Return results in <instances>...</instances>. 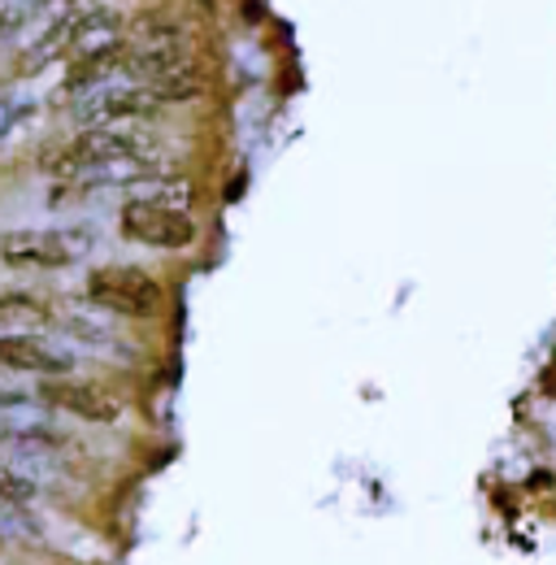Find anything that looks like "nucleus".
<instances>
[{
	"instance_id": "nucleus-1",
	"label": "nucleus",
	"mask_w": 556,
	"mask_h": 565,
	"mask_svg": "<svg viewBox=\"0 0 556 565\" xmlns=\"http://www.w3.org/2000/svg\"><path fill=\"white\" fill-rule=\"evenodd\" d=\"M44 170L66 188H131L161 174V143L143 127H96L78 131Z\"/></svg>"
},
{
	"instance_id": "nucleus-12",
	"label": "nucleus",
	"mask_w": 556,
	"mask_h": 565,
	"mask_svg": "<svg viewBox=\"0 0 556 565\" xmlns=\"http://www.w3.org/2000/svg\"><path fill=\"white\" fill-rule=\"evenodd\" d=\"M0 4H4V0H0Z\"/></svg>"
},
{
	"instance_id": "nucleus-9",
	"label": "nucleus",
	"mask_w": 556,
	"mask_h": 565,
	"mask_svg": "<svg viewBox=\"0 0 556 565\" xmlns=\"http://www.w3.org/2000/svg\"><path fill=\"white\" fill-rule=\"evenodd\" d=\"M31 495H35V483H31L22 470H13V466L0 461V500L22 504V500H31Z\"/></svg>"
},
{
	"instance_id": "nucleus-11",
	"label": "nucleus",
	"mask_w": 556,
	"mask_h": 565,
	"mask_svg": "<svg viewBox=\"0 0 556 565\" xmlns=\"http://www.w3.org/2000/svg\"><path fill=\"white\" fill-rule=\"evenodd\" d=\"M9 114H13V109H9V105H4V100H0V136H4V131H9V122H13V118H9Z\"/></svg>"
},
{
	"instance_id": "nucleus-4",
	"label": "nucleus",
	"mask_w": 556,
	"mask_h": 565,
	"mask_svg": "<svg viewBox=\"0 0 556 565\" xmlns=\"http://www.w3.org/2000/svg\"><path fill=\"white\" fill-rule=\"evenodd\" d=\"M87 300L118 318H152L161 305V282L139 266H100L87 275Z\"/></svg>"
},
{
	"instance_id": "nucleus-8",
	"label": "nucleus",
	"mask_w": 556,
	"mask_h": 565,
	"mask_svg": "<svg viewBox=\"0 0 556 565\" xmlns=\"http://www.w3.org/2000/svg\"><path fill=\"white\" fill-rule=\"evenodd\" d=\"M53 309L26 291H0V327L9 331H31V327H49Z\"/></svg>"
},
{
	"instance_id": "nucleus-2",
	"label": "nucleus",
	"mask_w": 556,
	"mask_h": 565,
	"mask_svg": "<svg viewBox=\"0 0 556 565\" xmlns=\"http://www.w3.org/2000/svg\"><path fill=\"white\" fill-rule=\"evenodd\" d=\"M161 109H165V100L148 83L118 78V83H105V87L78 96L74 100V122L83 131H96V127H143Z\"/></svg>"
},
{
	"instance_id": "nucleus-7",
	"label": "nucleus",
	"mask_w": 556,
	"mask_h": 565,
	"mask_svg": "<svg viewBox=\"0 0 556 565\" xmlns=\"http://www.w3.org/2000/svg\"><path fill=\"white\" fill-rule=\"evenodd\" d=\"M40 401L49 409H62L70 418H83V423H118L122 418V401L100 387V383H78V379H49L40 387Z\"/></svg>"
},
{
	"instance_id": "nucleus-6",
	"label": "nucleus",
	"mask_w": 556,
	"mask_h": 565,
	"mask_svg": "<svg viewBox=\"0 0 556 565\" xmlns=\"http://www.w3.org/2000/svg\"><path fill=\"white\" fill-rule=\"evenodd\" d=\"M0 365L18 370V374H44V379H62L74 370V353L66 344L35 335V331H4L0 335Z\"/></svg>"
},
{
	"instance_id": "nucleus-10",
	"label": "nucleus",
	"mask_w": 556,
	"mask_h": 565,
	"mask_svg": "<svg viewBox=\"0 0 556 565\" xmlns=\"http://www.w3.org/2000/svg\"><path fill=\"white\" fill-rule=\"evenodd\" d=\"M22 409H26V396L22 392H0V414L4 418H18Z\"/></svg>"
},
{
	"instance_id": "nucleus-3",
	"label": "nucleus",
	"mask_w": 556,
	"mask_h": 565,
	"mask_svg": "<svg viewBox=\"0 0 556 565\" xmlns=\"http://www.w3.org/2000/svg\"><path fill=\"white\" fill-rule=\"evenodd\" d=\"M92 244V231H9L0 235V262L9 270H66Z\"/></svg>"
},
{
	"instance_id": "nucleus-5",
	"label": "nucleus",
	"mask_w": 556,
	"mask_h": 565,
	"mask_svg": "<svg viewBox=\"0 0 556 565\" xmlns=\"http://www.w3.org/2000/svg\"><path fill=\"white\" fill-rule=\"evenodd\" d=\"M118 226L127 239L148 244V248H188L196 239V222L188 210L152 205V201H127L118 213Z\"/></svg>"
}]
</instances>
